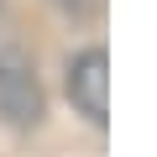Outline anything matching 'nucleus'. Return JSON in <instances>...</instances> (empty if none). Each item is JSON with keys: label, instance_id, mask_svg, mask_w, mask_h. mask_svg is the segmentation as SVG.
Listing matches in <instances>:
<instances>
[{"label": "nucleus", "instance_id": "f257e3e1", "mask_svg": "<svg viewBox=\"0 0 157 157\" xmlns=\"http://www.w3.org/2000/svg\"><path fill=\"white\" fill-rule=\"evenodd\" d=\"M68 100L89 126H110V52L84 47L68 58Z\"/></svg>", "mask_w": 157, "mask_h": 157}, {"label": "nucleus", "instance_id": "f03ea898", "mask_svg": "<svg viewBox=\"0 0 157 157\" xmlns=\"http://www.w3.org/2000/svg\"><path fill=\"white\" fill-rule=\"evenodd\" d=\"M0 115L21 131L42 121V89L21 58H0Z\"/></svg>", "mask_w": 157, "mask_h": 157}, {"label": "nucleus", "instance_id": "7ed1b4c3", "mask_svg": "<svg viewBox=\"0 0 157 157\" xmlns=\"http://www.w3.org/2000/svg\"><path fill=\"white\" fill-rule=\"evenodd\" d=\"M58 11H68V16H89V11H100V0H52Z\"/></svg>", "mask_w": 157, "mask_h": 157}]
</instances>
